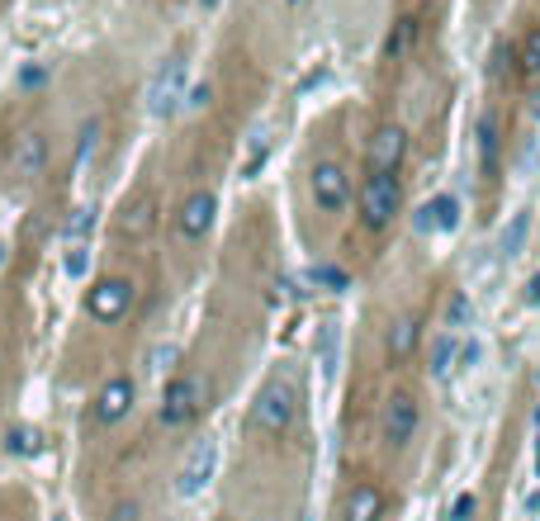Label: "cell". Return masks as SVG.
Here are the masks:
<instances>
[{
    "instance_id": "cell-18",
    "label": "cell",
    "mask_w": 540,
    "mask_h": 521,
    "mask_svg": "<svg viewBox=\"0 0 540 521\" xmlns=\"http://www.w3.org/2000/svg\"><path fill=\"white\" fill-rule=\"evenodd\" d=\"M417 346V323L413 318H398L394 327H389V360H408Z\"/></svg>"
},
{
    "instance_id": "cell-31",
    "label": "cell",
    "mask_w": 540,
    "mask_h": 521,
    "mask_svg": "<svg viewBox=\"0 0 540 521\" xmlns=\"http://www.w3.org/2000/svg\"><path fill=\"white\" fill-rule=\"evenodd\" d=\"M261 162H266V138H256V143H252V157H247V166H242V176H256Z\"/></svg>"
},
{
    "instance_id": "cell-1",
    "label": "cell",
    "mask_w": 540,
    "mask_h": 521,
    "mask_svg": "<svg viewBox=\"0 0 540 521\" xmlns=\"http://www.w3.org/2000/svg\"><path fill=\"white\" fill-rule=\"evenodd\" d=\"M398 209H403V185H398L394 171H370L360 180V223H365V233H384Z\"/></svg>"
},
{
    "instance_id": "cell-36",
    "label": "cell",
    "mask_w": 540,
    "mask_h": 521,
    "mask_svg": "<svg viewBox=\"0 0 540 521\" xmlns=\"http://www.w3.org/2000/svg\"><path fill=\"white\" fill-rule=\"evenodd\" d=\"M531 114H536V119H540V95H536V100H531Z\"/></svg>"
},
{
    "instance_id": "cell-37",
    "label": "cell",
    "mask_w": 540,
    "mask_h": 521,
    "mask_svg": "<svg viewBox=\"0 0 540 521\" xmlns=\"http://www.w3.org/2000/svg\"><path fill=\"white\" fill-rule=\"evenodd\" d=\"M5 256H10V252H5V242H0V270H5Z\"/></svg>"
},
{
    "instance_id": "cell-11",
    "label": "cell",
    "mask_w": 540,
    "mask_h": 521,
    "mask_svg": "<svg viewBox=\"0 0 540 521\" xmlns=\"http://www.w3.org/2000/svg\"><path fill=\"white\" fill-rule=\"evenodd\" d=\"M119 237H128V242H143V237H152V228H157V199L152 195H133L119 209Z\"/></svg>"
},
{
    "instance_id": "cell-23",
    "label": "cell",
    "mask_w": 540,
    "mask_h": 521,
    "mask_svg": "<svg viewBox=\"0 0 540 521\" xmlns=\"http://www.w3.org/2000/svg\"><path fill=\"white\" fill-rule=\"evenodd\" d=\"M413 38H417V19H398V29L389 34V43H384V53H389V57H403L408 48H413Z\"/></svg>"
},
{
    "instance_id": "cell-32",
    "label": "cell",
    "mask_w": 540,
    "mask_h": 521,
    "mask_svg": "<svg viewBox=\"0 0 540 521\" xmlns=\"http://www.w3.org/2000/svg\"><path fill=\"white\" fill-rule=\"evenodd\" d=\"M465 318H474V308H469V299L460 294V299H450V327H460Z\"/></svg>"
},
{
    "instance_id": "cell-9",
    "label": "cell",
    "mask_w": 540,
    "mask_h": 521,
    "mask_svg": "<svg viewBox=\"0 0 540 521\" xmlns=\"http://www.w3.org/2000/svg\"><path fill=\"white\" fill-rule=\"evenodd\" d=\"M417 422H422V408H417V398L408 394V389L389 394V403H384V417H379V427H384V441H389V446H408V441L417 436Z\"/></svg>"
},
{
    "instance_id": "cell-35",
    "label": "cell",
    "mask_w": 540,
    "mask_h": 521,
    "mask_svg": "<svg viewBox=\"0 0 540 521\" xmlns=\"http://www.w3.org/2000/svg\"><path fill=\"white\" fill-rule=\"evenodd\" d=\"M526 304H536V308H540V270L531 275V280H526Z\"/></svg>"
},
{
    "instance_id": "cell-13",
    "label": "cell",
    "mask_w": 540,
    "mask_h": 521,
    "mask_svg": "<svg viewBox=\"0 0 540 521\" xmlns=\"http://www.w3.org/2000/svg\"><path fill=\"white\" fill-rule=\"evenodd\" d=\"M460 228V199L436 195L417 209V233H455Z\"/></svg>"
},
{
    "instance_id": "cell-5",
    "label": "cell",
    "mask_w": 540,
    "mask_h": 521,
    "mask_svg": "<svg viewBox=\"0 0 540 521\" xmlns=\"http://www.w3.org/2000/svg\"><path fill=\"white\" fill-rule=\"evenodd\" d=\"M308 190H313V204L323 209V214H342L346 204H351V176H346L342 162H318L308 171Z\"/></svg>"
},
{
    "instance_id": "cell-20",
    "label": "cell",
    "mask_w": 540,
    "mask_h": 521,
    "mask_svg": "<svg viewBox=\"0 0 540 521\" xmlns=\"http://www.w3.org/2000/svg\"><path fill=\"white\" fill-rule=\"evenodd\" d=\"M479 157H484V176L498 171V124H493V114L479 119Z\"/></svg>"
},
{
    "instance_id": "cell-2",
    "label": "cell",
    "mask_w": 540,
    "mask_h": 521,
    "mask_svg": "<svg viewBox=\"0 0 540 521\" xmlns=\"http://www.w3.org/2000/svg\"><path fill=\"white\" fill-rule=\"evenodd\" d=\"M299 417V389L289 379H270L252 403V432L261 436H285Z\"/></svg>"
},
{
    "instance_id": "cell-28",
    "label": "cell",
    "mask_w": 540,
    "mask_h": 521,
    "mask_svg": "<svg viewBox=\"0 0 540 521\" xmlns=\"http://www.w3.org/2000/svg\"><path fill=\"white\" fill-rule=\"evenodd\" d=\"M522 67L540 76V29H531V34H526V43H522Z\"/></svg>"
},
{
    "instance_id": "cell-21",
    "label": "cell",
    "mask_w": 540,
    "mask_h": 521,
    "mask_svg": "<svg viewBox=\"0 0 540 521\" xmlns=\"http://www.w3.org/2000/svg\"><path fill=\"white\" fill-rule=\"evenodd\" d=\"M455 351H460V342H455L450 332H441V337L432 342V375L436 379H446L450 370H455Z\"/></svg>"
},
{
    "instance_id": "cell-41",
    "label": "cell",
    "mask_w": 540,
    "mask_h": 521,
    "mask_svg": "<svg viewBox=\"0 0 540 521\" xmlns=\"http://www.w3.org/2000/svg\"><path fill=\"white\" fill-rule=\"evenodd\" d=\"M289 5H304V0H289Z\"/></svg>"
},
{
    "instance_id": "cell-22",
    "label": "cell",
    "mask_w": 540,
    "mask_h": 521,
    "mask_svg": "<svg viewBox=\"0 0 540 521\" xmlns=\"http://www.w3.org/2000/svg\"><path fill=\"white\" fill-rule=\"evenodd\" d=\"M62 275H67V280H86L90 275V247L86 242H72V247H67V256H62Z\"/></svg>"
},
{
    "instance_id": "cell-3",
    "label": "cell",
    "mask_w": 540,
    "mask_h": 521,
    "mask_svg": "<svg viewBox=\"0 0 540 521\" xmlns=\"http://www.w3.org/2000/svg\"><path fill=\"white\" fill-rule=\"evenodd\" d=\"M204 408H209V379L204 375H176L162 389V408H157V417H162V427L176 432V427H190Z\"/></svg>"
},
{
    "instance_id": "cell-17",
    "label": "cell",
    "mask_w": 540,
    "mask_h": 521,
    "mask_svg": "<svg viewBox=\"0 0 540 521\" xmlns=\"http://www.w3.org/2000/svg\"><path fill=\"white\" fill-rule=\"evenodd\" d=\"M308 285L327 289V294H342V289H351V275L342 266H332V261H318V266H308Z\"/></svg>"
},
{
    "instance_id": "cell-34",
    "label": "cell",
    "mask_w": 540,
    "mask_h": 521,
    "mask_svg": "<svg viewBox=\"0 0 540 521\" xmlns=\"http://www.w3.org/2000/svg\"><path fill=\"white\" fill-rule=\"evenodd\" d=\"M109 521H138V503H119Z\"/></svg>"
},
{
    "instance_id": "cell-29",
    "label": "cell",
    "mask_w": 540,
    "mask_h": 521,
    "mask_svg": "<svg viewBox=\"0 0 540 521\" xmlns=\"http://www.w3.org/2000/svg\"><path fill=\"white\" fill-rule=\"evenodd\" d=\"M474 512H479V498H474V493H460V498L450 503V521H474Z\"/></svg>"
},
{
    "instance_id": "cell-25",
    "label": "cell",
    "mask_w": 540,
    "mask_h": 521,
    "mask_svg": "<svg viewBox=\"0 0 540 521\" xmlns=\"http://www.w3.org/2000/svg\"><path fill=\"white\" fill-rule=\"evenodd\" d=\"M95 143H100V119H86V124H81V138H76V171L90 162Z\"/></svg>"
},
{
    "instance_id": "cell-40",
    "label": "cell",
    "mask_w": 540,
    "mask_h": 521,
    "mask_svg": "<svg viewBox=\"0 0 540 521\" xmlns=\"http://www.w3.org/2000/svg\"><path fill=\"white\" fill-rule=\"evenodd\" d=\"M536 427H540V408H536Z\"/></svg>"
},
{
    "instance_id": "cell-8",
    "label": "cell",
    "mask_w": 540,
    "mask_h": 521,
    "mask_svg": "<svg viewBox=\"0 0 540 521\" xmlns=\"http://www.w3.org/2000/svg\"><path fill=\"white\" fill-rule=\"evenodd\" d=\"M133 398H138V389H133V379H128V375L105 379V384H100V394H95V408H90L95 427H119V422L133 413Z\"/></svg>"
},
{
    "instance_id": "cell-12",
    "label": "cell",
    "mask_w": 540,
    "mask_h": 521,
    "mask_svg": "<svg viewBox=\"0 0 540 521\" xmlns=\"http://www.w3.org/2000/svg\"><path fill=\"white\" fill-rule=\"evenodd\" d=\"M403 152H408V133L403 128L398 124L375 128V138H370V171H398Z\"/></svg>"
},
{
    "instance_id": "cell-15",
    "label": "cell",
    "mask_w": 540,
    "mask_h": 521,
    "mask_svg": "<svg viewBox=\"0 0 540 521\" xmlns=\"http://www.w3.org/2000/svg\"><path fill=\"white\" fill-rule=\"evenodd\" d=\"M384 507H389L384 488L356 484L351 493H346V503H342V521H384Z\"/></svg>"
},
{
    "instance_id": "cell-6",
    "label": "cell",
    "mask_w": 540,
    "mask_h": 521,
    "mask_svg": "<svg viewBox=\"0 0 540 521\" xmlns=\"http://www.w3.org/2000/svg\"><path fill=\"white\" fill-rule=\"evenodd\" d=\"M180 105H185V57H166L147 86V109L157 119H171Z\"/></svg>"
},
{
    "instance_id": "cell-30",
    "label": "cell",
    "mask_w": 540,
    "mask_h": 521,
    "mask_svg": "<svg viewBox=\"0 0 540 521\" xmlns=\"http://www.w3.org/2000/svg\"><path fill=\"white\" fill-rule=\"evenodd\" d=\"M43 86H48V67H34V62H29V67L19 72V90H43Z\"/></svg>"
},
{
    "instance_id": "cell-38",
    "label": "cell",
    "mask_w": 540,
    "mask_h": 521,
    "mask_svg": "<svg viewBox=\"0 0 540 521\" xmlns=\"http://www.w3.org/2000/svg\"><path fill=\"white\" fill-rule=\"evenodd\" d=\"M199 5H204V10H214V5H218V0H199Z\"/></svg>"
},
{
    "instance_id": "cell-39",
    "label": "cell",
    "mask_w": 540,
    "mask_h": 521,
    "mask_svg": "<svg viewBox=\"0 0 540 521\" xmlns=\"http://www.w3.org/2000/svg\"><path fill=\"white\" fill-rule=\"evenodd\" d=\"M536 474H540V441H536Z\"/></svg>"
},
{
    "instance_id": "cell-19",
    "label": "cell",
    "mask_w": 540,
    "mask_h": 521,
    "mask_svg": "<svg viewBox=\"0 0 540 521\" xmlns=\"http://www.w3.org/2000/svg\"><path fill=\"white\" fill-rule=\"evenodd\" d=\"M5 450L19 455V460H29V455L43 450V432H38V427H10V432H5Z\"/></svg>"
},
{
    "instance_id": "cell-33",
    "label": "cell",
    "mask_w": 540,
    "mask_h": 521,
    "mask_svg": "<svg viewBox=\"0 0 540 521\" xmlns=\"http://www.w3.org/2000/svg\"><path fill=\"white\" fill-rule=\"evenodd\" d=\"M209 100H214V86H209V81H199V86L190 90V100H185V105H190V109H204Z\"/></svg>"
},
{
    "instance_id": "cell-16",
    "label": "cell",
    "mask_w": 540,
    "mask_h": 521,
    "mask_svg": "<svg viewBox=\"0 0 540 521\" xmlns=\"http://www.w3.org/2000/svg\"><path fill=\"white\" fill-rule=\"evenodd\" d=\"M337 360H342V327L323 323V327H318V365H323L327 379L337 375Z\"/></svg>"
},
{
    "instance_id": "cell-7",
    "label": "cell",
    "mask_w": 540,
    "mask_h": 521,
    "mask_svg": "<svg viewBox=\"0 0 540 521\" xmlns=\"http://www.w3.org/2000/svg\"><path fill=\"white\" fill-rule=\"evenodd\" d=\"M218 474V446L204 436V441H195L190 446V455H185V465H180L176 474V493L180 498H199L204 488H209V479Z\"/></svg>"
},
{
    "instance_id": "cell-24",
    "label": "cell",
    "mask_w": 540,
    "mask_h": 521,
    "mask_svg": "<svg viewBox=\"0 0 540 521\" xmlns=\"http://www.w3.org/2000/svg\"><path fill=\"white\" fill-rule=\"evenodd\" d=\"M90 233H95V209H90V204H81V209L67 218V242H86Z\"/></svg>"
},
{
    "instance_id": "cell-14",
    "label": "cell",
    "mask_w": 540,
    "mask_h": 521,
    "mask_svg": "<svg viewBox=\"0 0 540 521\" xmlns=\"http://www.w3.org/2000/svg\"><path fill=\"white\" fill-rule=\"evenodd\" d=\"M10 171H15L19 180H34L48 171V138L43 133H24L15 143V157H10Z\"/></svg>"
},
{
    "instance_id": "cell-26",
    "label": "cell",
    "mask_w": 540,
    "mask_h": 521,
    "mask_svg": "<svg viewBox=\"0 0 540 521\" xmlns=\"http://www.w3.org/2000/svg\"><path fill=\"white\" fill-rule=\"evenodd\" d=\"M526 228H531V214H517V218H512V228L503 233V252H507V256H517V252H522Z\"/></svg>"
},
{
    "instance_id": "cell-4",
    "label": "cell",
    "mask_w": 540,
    "mask_h": 521,
    "mask_svg": "<svg viewBox=\"0 0 540 521\" xmlns=\"http://www.w3.org/2000/svg\"><path fill=\"white\" fill-rule=\"evenodd\" d=\"M133 308V280L128 275H105L86 289V313L95 323H119Z\"/></svg>"
},
{
    "instance_id": "cell-27",
    "label": "cell",
    "mask_w": 540,
    "mask_h": 521,
    "mask_svg": "<svg viewBox=\"0 0 540 521\" xmlns=\"http://www.w3.org/2000/svg\"><path fill=\"white\" fill-rule=\"evenodd\" d=\"M484 360V342L479 337H469V342H460V351H455V365H465V370H474Z\"/></svg>"
},
{
    "instance_id": "cell-10",
    "label": "cell",
    "mask_w": 540,
    "mask_h": 521,
    "mask_svg": "<svg viewBox=\"0 0 540 521\" xmlns=\"http://www.w3.org/2000/svg\"><path fill=\"white\" fill-rule=\"evenodd\" d=\"M214 214H218L214 190H195V195L180 199V209H176V233L185 237V242H199V237L214 228Z\"/></svg>"
}]
</instances>
